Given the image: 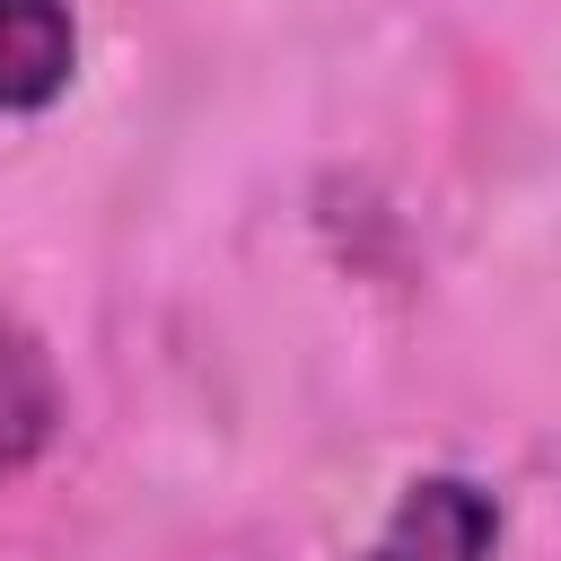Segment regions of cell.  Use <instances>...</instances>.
Here are the masks:
<instances>
[{"mask_svg":"<svg viewBox=\"0 0 561 561\" xmlns=\"http://www.w3.org/2000/svg\"><path fill=\"white\" fill-rule=\"evenodd\" d=\"M500 552V500L473 473H412L368 543V561H491Z\"/></svg>","mask_w":561,"mask_h":561,"instance_id":"1","label":"cell"},{"mask_svg":"<svg viewBox=\"0 0 561 561\" xmlns=\"http://www.w3.org/2000/svg\"><path fill=\"white\" fill-rule=\"evenodd\" d=\"M61 421H70V394H61L53 351L0 307V482L35 473L61 438Z\"/></svg>","mask_w":561,"mask_h":561,"instance_id":"2","label":"cell"},{"mask_svg":"<svg viewBox=\"0 0 561 561\" xmlns=\"http://www.w3.org/2000/svg\"><path fill=\"white\" fill-rule=\"evenodd\" d=\"M79 79V18L61 0H0V114H44Z\"/></svg>","mask_w":561,"mask_h":561,"instance_id":"3","label":"cell"}]
</instances>
